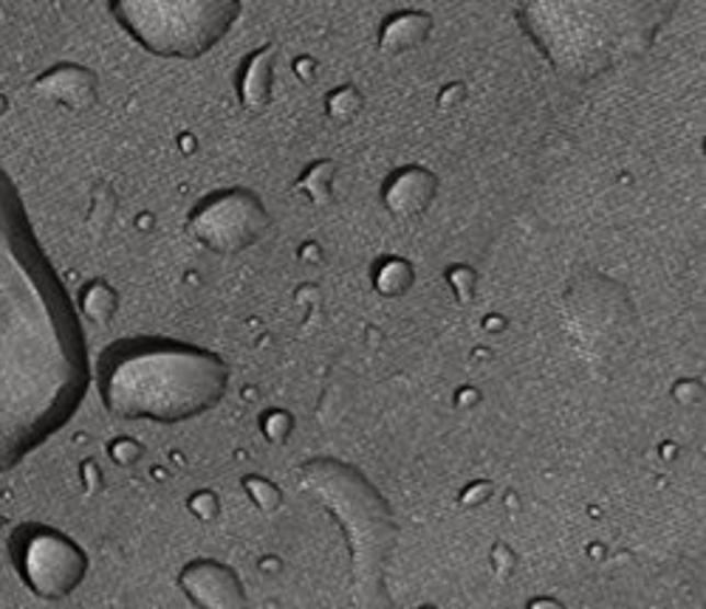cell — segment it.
Segmentation results:
<instances>
[{"label":"cell","mask_w":706,"mask_h":609,"mask_svg":"<svg viewBox=\"0 0 706 609\" xmlns=\"http://www.w3.org/2000/svg\"><path fill=\"white\" fill-rule=\"evenodd\" d=\"M88 381L80 317L0 166V471L71 421Z\"/></svg>","instance_id":"1"},{"label":"cell","mask_w":706,"mask_h":609,"mask_svg":"<svg viewBox=\"0 0 706 609\" xmlns=\"http://www.w3.org/2000/svg\"><path fill=\"white\" fill-rule=\"evenodd\" d=\"M229 370L204 347L141 338L107 353L100 370L102 401L125 421L179 424L218 404Z\"/></svg>","instance_id":"2"},{"label":"cell","mask_w":706,"mask_h":609,"mask_svg":"<svg viewBox=\"0 0 706 609\" xmlns=\"http://www.w3.org/2000/svg\"><path fill=\"white\" fill-rule=\"evenodd\" d=\"M673 3H528L520 26L554 68L593 80L650 48Z\"/></svg>","instance_id":"3"},{"label":"cell","mask_w":706,"mask_h":609,"mask_svg":"<svg viewBox=\"0 0 706 609\" xmlns=\"http://www.w3.org/2000/svg\"><path fill=\"white\" fill-rule=\"evenodd\" d=\"M300 489L331 510L345 530L356 609H390L385 576L394 553L396 522L385 497L353 466L337 460H311L303 466Z\"/></svg>","instance_id":"4"},{"label":"cell","mask_w":706,"mask_h":609,"mask_svg":"<svg viewBox=\"0 0 706 609\" xmlns=\"http://www.w3.org/2000/svg\"><path fill=\"white\" fill-rule=\"evenodd\" d=\"M111 14L150 54L195 60L229 34L240 7L224 0H127L114 3Z\"/></svg>","instance_id":"5"},{"label":"cell","mask_w":706,"mask_h":609,"mask_svg":"<svg viewBox=\"0 0 706 609\" xmlns=\"http://www.w3.org/2000/svg\"><path fill=\"white\" fill-rule=\"evenodd\" d=\"M634 302L619 283L600 272H582L566 291V322L585 356H607L634 328Z\"/></svg>","instance_id":"6"},{"label":"cell","mask_w":706,"mask_h":609,"mask_svg":"<svg viewBox=\"0 0 706 609\" xmlns=\"http://www.w3.org/2000/svg\"><path fill=\"white\" fill-rule=\"evenodd\" d=\"M266 206L249 189H224L201 200L190 212V234L215 254L252 249L269 232Z\"/></svg>","instance_id":"7"},{"label":"cell","mask_w":706,"mask_h":609,"mask_svg":"<svg viewBox=\"0 0 706 609\" xmlns=\"http://www.w3.org/2000/svg\"><path fill=\"white\" fill-rule=\"evenodd\" d=\"M18 567L34 596L60 601L80 587L88 556L80 544L52 528H32L18 539Z\"/></svg>","instance_id":"8"},{"label":"cell","mask_w":706,"mask_h":609,"mask_svg":"<svg viewBox=\"0 0 706 609\" xmlns=\"http://www.w3.org/2000/svg\"><path fill=\"white\" fill-rule=\"evenodd\" d=\"M179 584L201 609H247V596L235 570L213 559L187 564L181 570Z\"/></svg>","instance_id":"9"},{"label":"cell","mask_w":706,"mask_h":609,"mask_svg":"<svg viewBox=\"0 0 706 609\" xmlns=\"http://www.w3.org/2000/svg\"><path fill=\"white\" fill-rule=\"evenodd\" d=\"M435 195H439V175L424 166H401L382 186V204L399 220L424 215Z\"/></svg>","instance_id":"10"},{"label":"cell","mask_w":706,"mask_h":609,"mask_svg":"<svg viewBox=\"0 0 706 609\" xmlns=\"http://www.w3.org/2000/svg\"><path fill=\"white\" fill-rule=\"evenodd\" d=\"M34 91L68 111H86L96 100V77L82 66H54L34 82Z\"/></svg>","instance_id":"11"},{"label":"cell","mask_w":706,"mask_h":609,"mask_svg":"<svg viewBox=\"0 0 706 609\" xmlns=\"http://www.w3.org/2000/svg\"><path fill=\"white\" fill-rule=\"evenodd\" d=\"M433 32V18L426 12H419V9H405V12L390 14L382 26L379 34V48L382 54H405L410 48L421 46V43L430 37Z\"/></svg>","instance_id":"12"},{"label":"cell","mask_w":706,"mask_h":609,"mask_svg":"<svg viewBox=\"0 0 706 609\" xmlns=\"http://www.w3.org/2000/svg\"><path fill=\"white\" fill-rule=\"evenodd\" d=\"M274 60H277V51H274L272 46H263L260 51H254L247 62H243L238 93H240V105L247 107V111H260V107H266L269 96H272V85H274Z\"/></svg>","instance_id":"13"},{"label":"cell","mask_w":706,"mask_h":609,"mask_svg":"<svg viewBox=\"0 0 706 609\" xmlns=\"http://www.w3.org/2000/svg\"><path fill=\"white\" fill-rule=\"evenodd\" d=\"M374 285L376 291L385 294V297H399V294H405L413 285V265L401 257H387L376 268Z\"/></svg>","instance_id":"14"},{"label":"cell","mask_w":706,"mask_h":609,"mask_svg":"<svg viewBox=\"0 0 706 609\" xmlns=\"http://www.w3.org/2000/svg\"><path fill=\"white\" fill-rule=\"evenodd\" d=\"M333 173H337V164H333V161H320V164L308 166V173L303 175L297 189L306 193L314 204H328L333 189Z\"/></svg>","instance_id":"15"},{"label":"cell","mask_w":706,"mask_h":609,"mask_svg":"<svg viewBox=\"0 0 706 609\" xmlns=\"http://www.w3.org/2000/svg\"><path fill=\"white\" fill-rule=\"evenodd\" d=\"M362 105H365V100H362V93L356 91L353 85L333 88V91L328 93V100H326L328 116H331L333 122L356 119V113L362 111Z\"/></svg>","instance_id":"16"},{"label":"cell","mask_w":706,"mask_h":609,"mask_svg":"<svg viewBox=\"0 0 706 609\" xmlns=\"http://www.w3.org/2000/svg\"><path fill=\"white\" fill-rule=\"evenodd\" d=\"M82 308H86L88 317L96 319V322H102V319H107L111 313H114L116 294L111 291L105 283L88 285L86 294H82Z\"/></svg>","instance_id":"17"},{"label":"cell","mask_w":706,"mask_h":609,"mask_svg":"<svg viewBox=\"0 0 706 609\" xmlns=\"http://www.w3.org/2000/svg\"><path fill=\"white\" fill-rule=\"evenodd\" d=\"M447 283L460 302H469L475 297V291H478V274L469 265H449Z\"/></svg>","instance_id":"18"},{"label":"cell","mask_w":706,"mask_h":609,"mask_svg":"<svg viewBox=\"0 0 706 609\" xmlns=\"http://www.w3.org/2000/svg\"><path fill=\"white\" fill-rule=\"evenodd\" d=\"M243 485H247L249 497H252L263 510H274L277 505H281V491H277V485L266 483V480H260V478H249Z\"/></svg>","instance_id":"19"},{"label":"cell","mask_w":706,"mask_h":609,"mask_svg":"<svg viewBox=\"0 0 706 609\" xmlns=\"http://www.w3.org/2000/svg\"><path fill=\"white\" fill-rule=\"evenodd\" d=\"M288 429H292V421H288L286 412H274V415L266 417V435L272 440H286Z\"/></svg>","instance_id":"20"},{"label":"cell","mask_w":706,"mask_h":609,"mask_svg":"<svg viewBox=\"0 0 706 609\" xmlns=\"http://www.w3.org/2000/svg\"><path fill=\"white\" fill-rule=\"evenodd\" d=\"M193 510L198 514V517L213 519L215 514H218V499H215L213 494H195V497H193Z\"/></svg>","instance_id":"21"},{"label":"cell","mask_w":706,"mask_h":609,"mask_svg":"<svg viewBox=\"0 0 706 609\" xmlns=\"http://www.w3.org/2000/svg\"><path fill=\"white\" fill-rule=\"evenodd\" d=\"M467 100V88L460 85V82H455V85H447L444 91H441L439 96V107H444L447 111L449 105H458V102Z\"/></svg>","instance_id":"22"},{"label":"cell","mask_w":706,"mask_h":609,"mask_svg":"<svg viewBox=\"0 0 706 609\" xmlns=\"http://www.w3.org/2000/svg\"><path fill=\"white\" fill-rule=\"evenodd\" d=\"M111 455H114L119 463H130V460L139 457V446L130 444V440H119L116 446H111Z\"/></svg>","instance_id":"23"},{"label":"cell","mask_w":706,"mask_h":609,"mask_svg":"<svg viewBox=\"0 0 706 609\" xmlns=\"http://www.w3.org/2000/svg\"><path fill=\"white\" fill-rule=\"evenodd\" d=\"M675 398H679L681 404H695L701 398L698 381H681V384L675 387Z\"/></svg>","instance_id":"24"},{"label":"cell","mask_w":706,"mask_h":609,"mask_svg":"<svg viewBox=\"0 0 706 609\" xmlns=\"http://www.w3.org/2000/svg\"><path fill=\"white\" fill-rule=\"evenodd\" d=\"M294 71H297V77H300L303 82H311L314 73H317V68H314L311 57H303V60L294 62Z\"/></svg>","instance_id":"25"},{"label":"cell","mask_w":706,"mask_h":609,"mask_svg":"<svg viewBox=\"0 0 706 609\" xmlns=\"http://www.w3.org/2000/svg\"><path fill=\"white\" fill-rule=\"evenodd\" d=\"M424 609H433V607H424Z\"/></svg>","instance_id":"26"}]
</instances>
